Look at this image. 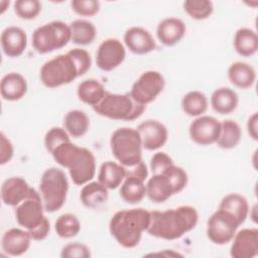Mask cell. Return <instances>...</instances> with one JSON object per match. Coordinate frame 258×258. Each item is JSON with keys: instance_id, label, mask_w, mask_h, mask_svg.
Returning <instances> with one entry per match:
<instances>
[{"instance_id": "1", "label": "cell", "mask_w": 258, "mask_h": 258, "mask_svg": "<svg viewBox=\"0 0 258 258\" xmlns=\"http://www.w3.org/2000/svg\"><path fill=\"white\" fill-rule=\"evenodd\" d=\"M199 214L191 206H179L166 211H150L147 233L163 240H176L196 228Z\"/></svg>"}, {"instance_id": "2", "label": "cell", "mask_w": 258, "mask_h": 258, "mask_svg": "<svg viewBox=\"0 0 258 258\" xmlns=\"http://www.w3.org/2000/svg\"><path fill=\"white\" fill-rule=\"evenodd\" d=\"M50 154L57 164L69 169L75 184L84 185L94 178L96 158L88 148L80 147L72 141H68L59 144Z\"/></svg>"}, {"instance_id": "3", "label": "cell", "mask_w": 258, "mask_h": 258, "mask_svg": "<svg viewBox=\"0 0 258 258\" xmlns=\"http://www.w3.org/2000/svg\"><path fill=\"white\" fill-rule=\"evenodd\" d=\"M150 222V211L135 208L116 212L109 223L112 237L124 248L136 247L143 232L147 231Z\"/></svg>"}, {"instance_id": "4", "label": "cell", "mask_w": 258, "mask_h": 258, "mask_svg": "<svg viewBox=\"0 0 258 258\" xmlns=\"http://www.w3.org/2000/svg\"><path fill=\"white\" fill-rule=\"evenodd\" d=\"M110 148L115 159L124 167H130L143 161L140 135L134 128L116 129L110 138Z\"/></svg>"}, {"instance_id": "5", "label": "cell", "mask_w": 258, "mask_h": 258, "mask_svg": "<svg viewBox=\"0 0 258 258\" xmlns=\"http://www.w3.org/2000/svg\"><path fill=\"white\" fill-rule=\"evenodd\" d=\"M69 191L66 173L57 167H49L43 171L39 181V194L44 211L54 213L62 208Z\"/></svg>"}, {"instance_id": "6", "label": "cell", "mask_w": 258, "mask_h": 258, "mask_svg": "<svg viewBox=\"0 0 258 258\" xmlns=\"http://www.w3.org/2000/svg\"><path fill=\"white\" fill-rule=\"evenodd\" d=\"M146 106L137 103L129 93L114 94L107 92L104 99L95 107L94 111L103 117L112 120L133 121L139 118Z\"/></svg>"}, {"instance_id": "7", "label": "cell", "mask_w": 258, "mask_h": 258, "mask_svg": "<svg viewBox=\"0 0 258 258\" xmlns=\"http://www.w3.org/2000/svg\"><path fill=\"white\" fill-rule=\"evenodd\" d=\"M80 76V70L69 51L45 61L39 72L41 83L50 89L68 85Z\"/></svg>"}, {"instance_id": "8", "label": "cell", "mask_w": 258, "mask_h": 258, "mask_svg": "<svg viewBox=\"0 0 258 258\" xmlns=\"http://www.w3.org/2000/svg\"><path fill=\"white\" fill-rule=\"evenodd\" d=\"M70 41V25L60 20L45 23L37 27L32 33V46L41 54L62 48Z\"/></svg>"}, {"instance_id": "9", "label": "cell", "mask_w": 258, "mask_h": 258, "mask_svg": "<svg viewBox=\"0 0 258 258\" xmlns=\"http://www.w3.org/2000/svg\"><path fill=\"white\" fill-rule=\"evenodd\" d=\"M44 212L40 194L33 188L29 197L15 207L14 215L17 224L21 228L31 232L48 220Z\"/></svg>"}, {"instance_id": "10", "label": "cell", "mask_w": 258, "mask_h": 258, "mask_svg": "<svg viewBox=\"0 0 258 258\" xmlns=\"http://www.w3.org/2000/svg\"><path fill=\"white\" fill-rule=\"evenodd\" d=\"M240 224L225 210L214 212L207 221V237L216 245H225L232 241Z\"/></svg>"}, {"instance_id": "11", "label": "cell", "mask_w": 258, "mask_h": 258, "mask_svg": "<svg viewBox=\"0 0 258 258\" xmlns=\"http://www.w3.org/2000/svg\"><path fill=\"white\" fill-rule=\"evenodd\" d=\"M164 86V78L159 72L146 71L134 82L129 94L137 103L146 106L161 94Z\"/></svg>"}, {"instance_id": "12", "label": "cell", "mask_w": 258, "mask_h": 258, "mask_svg": "<svg viewBox=\"0 0 258 258\" xmlns=\"http://www.w3.org/2000/svg\"><path fill=\"white\" fill-rule=\"evenodd\" d=\"M126 57L124 44L117 38H107L102 41L96 52V64L104 72L118 68Z\"/></svg>"}, {"instance_id": "13", "label": "cell", "mask_w": 258, "mask_h": 258, "mask_svg": "<svg viewBox=\"0 0 258 258\" xmlns=\"http://www.w3.org/2000/svg\"><path fill=\"white\" fill-rule=\"evenodd\" d=\"M221 131V122L212 116L197 117L189 125L190 139L199 145H211L217 142Z\"/></svg>"}, {"instance_id": "14", "label": "cell", "mask_w": 258, "mask_h": 258, "mask_svg": "<svg viewBox=\"0 0 258 258\" xmlns=\"http://www.w3.org/2000/svg\"><path fill=\"white\" fill-rule=\"evenodd\" d=\"M136 130L140 135L142 147L146 150L153 151L161 148L168 138L167 128L157 120H145L137 126Z\"/></svg>"}, {"instance_id": "15", "label": "cell", "mask_w": 258, "mask_h": 258, "mask_svg": "<svg viewBox=\"0 0 258 258\" xmlns=\"http://www.w3.org/2000/svg\"><path fill=\"white\" fill-rule=\"evenodd\" d=\"M230 248L233 258H254L258 254V230L245 228L235 233Z\"/></svg>"}, {"instance_id": "16", "label": "cell", "mask_w": 258, "mask_h": 258, "mask_svg": "<svg viewBox=\"0 0 258 258\" xmlns=\"http://www.w3.org/2000/svg\"><path fill=\"white\" fill-rule=\"evenodd\" d=\"M33 187L20 176H12L5 179L1 185V200L4 205L16 207L29 197Z\"/></svg>"}, {"instance_id": "17", "label": "cell", "mask_w": 258, "mask_h": 258, "mask_svg": "<svg viewBox=\"0 0 258 258\" xmlns=\"http://www.w3.org/2000/svg\"><path fill=\"white\" fill-rule=\"evenodd\" d=\"M31 240V236L27 230L11 228L2 236V251L8 256H21L29 249Z\"/></svg>"}, {"instance_id": "18", "label": "cell", "mask_w": 258, "mask_h": 258, "mask_svg": "<svg viewBox=\"0 0 258 258\" xmlns=\"http://www.w3.org/2000/svg\"><path fill=\"white\" fill-rule=\"evenodd\" d=\"M126 47L135 54H146L155 49L156 43L151 33L143 27L128 28L123 37Z\"/></svg>"}, {"instance_id": "19", "label": "cell", "mask_w": 258, "mask_h": 258, "mask_svg": "<svg viewBox=\"0 0 258 258\" xmlns=\"http://www.w3.org/2000/svg\"><path fill=\"white\" fill-rule=\"evenodd\" d=\"M0 42L5 55L9 57H18L27 47V35L22 28L18 26H9L1 32Z\"/></svg>"}, {"instance_id": "20", "label": "cell", "mask_w": 258, "mask_h": 258, "mask_svg": "<svg viewBox=\"0 0 258 258\" xmlns=\"http://www.w3.org/2000/svg\"><path fill=\"white\" fill-rule=\"evenodd\" d=\"M186 27L184 22L176 17H168L161 20L156 27V36L165 46H173L184 36Z\"/></svg>"}, {"instance_id": "21", "label": "cell", "mask_w": 258, "mask_h": 258, "mask_svg": "<svg viewBox=\"0 0 258 258\" xmlns=\"http://www.w3.org/2000/svg\"><path fill=\"white\" fill-rule=\"evenodd\" d=\"M27 82L19 73H8L1 79L0 94L5 101L14 102L23 98L27 92Z\"/></svg>"}, {"instance_id": "22", "label": "cell", "mask_w": 258, "mask_h": 258, "mask_svg": "<svg viewBox=\"0 0 258 258\" xmlns=\"http://www.w3.org/2000/svg\"><path fill=\"white\" fill-rule=\"evenodd\" d=\"M230 83L239 89H249L256 81L255 69L244 61H235L230 64L227 73Z\"/></svg>"}, {"instance_id": "23", "label": "cell", "mask_w": 258, "mask_h": 258, "mask_svg": "<svg viewBox=\"0 0 258 258\" xmlns=\"http://www.w3.org/2000/svg\"><path fill=\"white\" fill-rule=\"evenodd\" d=\"M210 102L214 111L221 115H227L236 110L239 104V97L231 88L221 87L212 93Z\"/></svg>"}, {"instance_id": "24", "label": "cell", "mask_w": 258, "mask_h": 258, "mask_svg": "<svg viewBox=\"0 0 258 258\" xmlns=\"http://www.w3.org/2000/svg\"><path fill=\"white\" fill-rule=\"evenodd\" d=\"M125 175L126 171L123 165L119 162L109 160L101 164L98 173V181L108 189H116L122 184Z\"/></svg>"}, {"instance_id": "25", "label": "cell", "mask_w": 258, "mask_h": 258, "mask_svg": "<svg viewBox=\"0 0 258 258\" xmlns=\"http://www.w3.org/2000/svg\"><path fill=\"white\" fill-rule=\"evenodd\" d=\"M121 199L128 204H138L146 196L145 179L135 176L126 175L119 190Z\"/></svg>"}, {"instance_id": "26", "label": "cell", "mask_w": 258, "mask_h": 258, "mask_svg": "<svg viewBox=\"0 0 258 258\" xmlns=\"http://www.w3.org/2000/svg\"><path fill=\"white\" fill-rule=\"evenodd\" d=\"M145 186L146 196L155 204L164 203L174 195L168 180L162 173L152 174V176L146 181Z\"/></svg>"}, {"instance_id": "27", "label": "cell", "mask_w": 258, "mask_h": 258, "mask_svg": "<svg viewBox=\"0 0 258 258\" xmlns=\"http://www.w3.org/2000/svg\"><path fill=\"white\" fill-rule=\"evenodd\" d=\"M108 190L99 181H89L82 187L80 200L85 207L96 209L108 201Z\"/></svg>"}, {"instance_id": "28", "label": "cell", "mask_w": 258, "mask_h": 258, "mask_svg": "<svg viewBox=\"0 0 258 258\" xmlns=\"http://www.w3.org/2000/svg\"><path fill=\"white\" fill-rule=\"evenodd\" d=\"M233 44L238 54L245 57L252 56L258 49V35L251 28L241 27L235 32Z\"/></svg>"}, {"instance_id": "29", "label": "cell", "mask_w": 258, "mask_h": 258, "mask_svg": "<svg viewBox=\"0 0 258 258\" xmlns=\"http://www.w3.org/2000/svg\"><path fill=\"white\" fill-rule=\"evenodd\" d=\"M107 91L102 83L96 79L83 81L77 89L78 98L85 104L92 107L97 106L106 96Z\"/></svg>"}, {"instance_id": "30", "label": "cell", "mask_w": 258, "mask_h": 258, "mask_svg": "<svg viewBox=\"0 0 258 258\" xmlns=\"http://www.w3.org/2000/svg\"><path fill=\"white\" fill-rule=\"evenodd\" d=\"M219 209L230 213L240 225L246 221L250 210L247 199L239 194H229L225 196L219 205Z\"/></svg>"}, {"instance_id": "31", "label": "cell", "mask_w": 258, "mask_h": 258, "mask_svg": "<svg viewBox=\"0 0 258 258\" xmlns=\"http://www.w3.org/2000/svg\"><path fill=\"white\" fill-rule=\"evenodd\" d=\"M90 127V118L82 110H71L63 118V128L71 137L80 138L84 136Z\"/></svg>"}, {"instance_id": "32", "label": "cell", "mask_w": 258, "mask_h": 258, "mask_svg": "<svg viewBox=\"0 0 258 258\" xmlns=\"http://www.w3.org/2000/svg\"><path fill=\"white\" fill-rule=\"evenodd\" d=\"M241 137L240 125L231 119L224 120L221 122V131L216 144L222 149H233L239 144Z\"/></svg>"}, {"instance_id": "33", "label": "cell", "mask_w": 258, "mask_h": 258, "mask_svg": "<svg viewBox=\"0 0 258 258\" xmlns=\"http://www.w3.org/2000/svg\"><path fill=\"white\" fill-rule=\"evenodd\" d=\"M71 29V41L80 45L91 44L97 35V29L95 25L85 19L74 20L70 24Z\"/></svg>"}, {"instance_id": "34", "label": "cell", "mask_w": 258, "mask_h": 258, "mask_svg": "<svg viewBox=\"0 0 258 258\" xmlns=\"http://www.w3.org/2000/svg\"><path fill=\"white\" fill-rule=\"evenodd\" d=\"M209 106L207 96L201 91L187 92L181 100L182 111L190 117H200L206 113Z\"/></svg>"}, {"instance_id": "35", "label": "cell", "mask_w": 258, "mask_h": 258, "mask_svg": "<svg viewBox=\"0 0 258 258\" xmlns=\"http://www.w3.org/2000/svg\"><path fill=\"white\" fill-rule=\"evenodd\" d=\"M54 230L56 235L62 239L74 238L81 231V223L75 214L66 213L56 219Z\"/></svg>"}, {"instance_id": "36", "label": "cell", "mask_w": 258, "mask_h": 258, "mask_svg": "<svg viewBox=\"0 0 258 258\" xmlns=\"http://www.w3.org/2000/svg\"><path fill=\"white\" fill-rule=\"evenodd\" d=\"M185 13L192 19L204 20L214 11V4L210 0H186L183 2Z\"/></svg>"}, {"instance_id": "37", "label": "cell", "mask_w": 258, "mask_h": 258, "mask_svg": "<svg viewBox=\"0 0 258 258\" xmlns=\"http://www.w3.org/2000/svg\"><path fill=\"white\" fill-rule=\"evenodd\" d=\"M161 173L168 180L174 195L180 192L187 184V173L180 166L172 164Z\"/></svg>"}, {"instance_id": "38", "label": "cell", "mask_w": 258, "mask_h": 258, "mask_svg": "<svg viewBox=\"0 0 258 258\" xmlns=\"http://www.w3.org/2000/svg\"><path fill=\"white\" fill-rule=\"evenodd\" d=\"M40 11L41 3L38 0H17L14 2V12L21 19H34Z\"/></svg>"}, {"instance_id": "39", "label": "cell", "mask_w": 258, "mask_h": 258, "mask_svg": "<svg viewBox=\"0 0 258 258\" xmlns=\"http://www.w3.org/2000/svg\"><path fill=\"white\" fill-rule=\"evenodd\" d=\"M68 141H71V136L67 130L61 127H51L44 136V146L49 153L59 144Z\"/></svg>"}, {"instance_id": "40", "label": "cell", "mask_w": 258, "mask_h": 258, "mask_svg": "<svg viewBox=\"0 0 258 258\" xmlns=\"http://www.w3.org/2000/svg\"><path fill=\"white\" fill-rule=\"evenodd\" d=\"M72 10L80 16L90 17L96 15L100 10V2L96 0H73Z\"/></svg>"}, {"instance_id": "41", "label": "cell", "mask_w": 258, "mask_h": 258, "mask_svg": "<svg viewBox=\"0 0 258 258\" xmlns=\"http://www.w3.org/2000/svg\"><path fill=\"white\" fill-rule=\"evenodd\" d=\"M62 258H89L91 257L90 248L82 243H69L60 251Z\"/></svg>"}, {"instance_id": "42", "label": "cell", "mask_w": 258, "mask_h": 258, "mask_svg": "<svg viewBox=\"0 0 258 258\" xmlns=\"http://www.w3.org/2000/svg\"><path fill=\"white\" fill-rule=\"evenodd\" d=\"M172 164H174L172 158L162 151L154 153L150 159V169L152 174H159Z\"/></svg>"}, {"instance_id": "43", "label": "cell", "mask_w": 258, "mask_h": 258, "mask_svg": "<svg viewBox=\"0 0 258 258\" xmlns=\"http://www.w3.org/2000/svg\"><path fill=\"white\" fill-rule=\"evenodd\" d=\"M14 154L13 144L4 134V132L0 133V164L3 165L9 162Z\"/></svg>"}, {"instance_id": "44", "label": "cell", "mask_w": 258, "mask_h": 258, "mask_svg": "<svg viewBox=\"0 0 258 258\" xmlns=\"http://www.w3.org/2000/svg\"><path fill=\"white\" fill-rule=\"evenodd\" d=\"M247 131L253 140H258V115L256 112L248 118Z\"/></svg>"}, {"instance_id": "45", "label": "cell", "mask_w": 258, "mask_h": 258, "mask_svg": "<svg viewBox=\"0 0 258 258\" xmlns=\"http://www.w3.org/2000/svg\"><path fill=\"white\" fill-rule=\"evenodd\" d=\"M9 4H10V2L9 1H6V0H2V1H0V5H1V14L5 11V7L7 6H9Z\"/></svg>"}]
</instances>
